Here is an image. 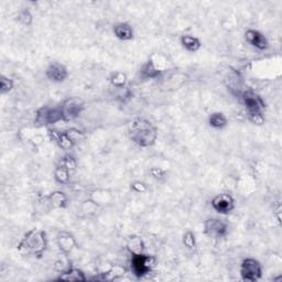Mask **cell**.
<instances>
[{
  "label": "cell",
  "instance_id": "obj_31",
  "mask_svg": "<svg viewBox=\"0 0 282 282\" xmlns=\"http://www.w3.org/2000/svg\"><path fill=\"white\" fill-rule=\"evenodd\" d=\"M248 119L251 124L261 126L265 122L264 112H259V114H250L248 115Z\"/></svg>",
  "mask_w": 282,
  "mask_h": 282
},
{
  "label": "cell",
  "instance_id": "obj_25",
  "mask_svg": "<svg viewBox=\"0 0 282 282\" xmlns=\"http://www.w3.org/2000/svg\"><path fill=\"white\" fill-rule=\"evenodd\" d=\"M13 87H14L13 80L4 75L0 76V94L1 95L9 94L10 92L13 90Z\"/></svg>",
  "mask_w": 282,
  "mask_h": 282
},
{
  "label": "cell",
  "instance_id": "obj_1",
  "mask_svg": "<svg viewBox=\"0 0 282 282\" xmlns=\"http://www.w3.org/2000/svg\"><path fill=\"white\" fill-rule=\"evenodd\" d=\"M130 140L140 148H150L158 139V129L151 121L145 118H136L128 125Z\"/></svg>",
  "mask_w": 282,
  "mask_h": 282
},
{
  "label": "cell",
  "instance_id": "obj_21",
  "mask_svg": "<svg viewBox=\"0 0 282 282\" xmlns=\"http://www.w3.org/2000/svg\"><path fill=\"white\" fill-rule=\"evenodd\" d=\"M125 275H126V269L124 268V267L118 266V265L110 267L108 270L101 274L102 280H116Z\"/></svg>",
  "mask_w": 282,
  "mask_h": 282
},
{
  "label": "cell",
  "instance_id": "obj_19",
  "mask_svg": "<svg viewBox=\"0 0 282 282\" xmlns=\"http://www.w3.org/2000/svg\"><path fill=\"white\" fill-rule=\"evenodd\" d=\"M208 125L209 127L214 128V129L220 130V129H224V128L228 125V119H227V117L223 114V112L216 111L209 115Z\"/></svg>",
  "mask_w": 282,
  "mask_h": 282
},
{
  "label": "cell",
  "instance_id": "obj_11",
  "mask_svg": "<svg viewBox=\"0 0 282 282\" xmlns=\"http://www.w3.org/2000/svg\"><path fill=\"white\" fill-rule=\"evenodd\" d=\"M45 76L52 83H63L69 78V70L66 66L60 62H52L48 65L45 70Z\"/></svg>",
  "mask_w": 282,
  "mask_h": 282
},
{
  "label": "cell",
  "instance_id": "obj_22",
  "mask_svg": "<svg viewBox=\"0 0 282 282\" xmlns=\"http://www.w3.org/2000/svg\"><path fill=\"white\" fill-rule=\"evenodd\" d=\"M54 179L60 184H68L71 180V171L60 163L54 170Z\"/></svg>",
  "mask_w": 282,
  "mask_h": 282
},
{
  "label": "cell",
  "instance_id": "obj_29",
  "mask_svg": "<svg viewBox=\"0 0 282 282\" xmlns=\"http://www.w3.org/2000/svg\"><path fill=\"white\" fill-rule=\"evenodd\" d=\"M130 188H131V191H133L135 193L142 194V193H146L148 191V186L145 182L135 181V182L131 183Z\"/></svg>",
  "mask_w": 282,
  "mask_h": 282
},
{
  "label": "cell",
  "instance_id": "obj_5",
  "mask_svg": "<svg viewBox=\"0 0 282 282\" xmlns=\"http://www.w3.org/2000/svg\"><path fill=\"white\" fill-rule=\"evenodd\" d=\"M240 277L242 280L248 282H256L263 277V266L257 259L245 258L240 264Z\"/></svg>",
  "mask_w": 282,
  "mask_h": 282
},
{
  "label": "cell",
  "instance_id": "obj_3",
  "mask_svg": "<svg viewBox=\"0 0 282 282\" xmlns=\"http://www.w3.org/2000/svg\"><path fill=\"white\" fill-rule=\"evenodd\" d=\"M49 135L51 138L58 143V146L63 150H71L76 143L83 139V132L76 128H71V129L65 130L63 132L56 130H49Z\"/></svg>",
  "mask_w": 282,
  "mask_h": 282
},
{
  "label": "cell",
  "instance_id": "obj_13",
  "mask_svg": "<svg viewBox=\"0 0 282 282\" xmlns=\"http://www.w3.org/2000/svg\"><path fill=\"white\" fill-rule=\"evenodd\" d=\"M56 244L59 249L65 255L71 254L78 246L75 237L69 232H61L56 236Z\"/></svg>",
  "mask_w": 282,
  "mask_h": 282
},
{
  "label": "cell",
  "instance_id": "obj_10",
  "mask_svg": "<svg viewBox=\"0 0 282 282\" xmlns=\"http://www.w3.org/2000/svg\"><path fill=\"white\" fill-rule=\"evenodd\" d=\"M242 100L245 106V109L248 112V115L264 112V109L266 107L265 101L259 95L254 93V92L251 91L244 92L242 94Z\"/></svg>",
  "mask_w": 282,
  "mask_h": 282
},
{
  "label": "cell",
  "instance_id": "obj_7",
  "mask_svg": "<svg viewBox=\"0 0 282 282\" xmlns=\"http://www.w3.org/2000/svg\"><path fill=\"white\" fill-rule=\"evenodd\" d=\"M60 121H63V115L60 107L59 108H52V107L44 106L40 108L35 115V124L40 127L51 126Z\"/></svg>",
  "mask_w": 282,
  "mask_h": 282
},
{
  "label": "cell",
  "instance_id": "obj_28",
  "mask_svg": "<svg viewBox=\"0 0 282 282\" xmlns=\"http://www.w3.org/2000/svg\"><path fill=\"white\" fill-rule=\"evenodd\" d=\"M97 208H98V204H97L95 201H92V199L85 201L84 204L82 205V212L85 213V214L94 213V212H96Z\"/></svg>",
  "mask_w": 282,
  "mask_h": 282
},
{
  "label": "cell",
  "instance_id": "obj_8",
  "mask_svg": "<svg viewBox=\"0 0 282 282\" xmlns=\"http://www.w3.org/2000/svg\"><path fill=\"white\" fill-rule=\"evenodd\" d=\"M204 234L211 238H224L228 234V224L220 218H208L204 223Z\"/></svg>",
  "mask_w": 282,
  "mask_h": 282
},
{
  "label": "cell",
  "instance_id": "obj_16",
  "mask_svg": "<svg viewBox=\"0 0 282 282\" xmlns=\"http://www.w3.org/2000/svg\"><path fill=\"white\" fill-rule=\"evenodd\" d=\"M59 281H76V282H84L87 281L85 274L81 269L78 268H69L60 274L58 277Z\"/></svg>",
  "mask_w": 282,
  "mask_h": 282
},
{
  "label": "cell",
  "instance_id": "obj_23",
  "mask_svg": "<svg viewBox=\"0 0 282 282\" xmlns=\"http://www.w3.org/2000/svg\"><path fill=\"white\" fill-rule=\"evenodd\" d=\"M109 82L116 89H124L127 84V75L124 72L120 71L114 72V73H111V75L109 76Z\"/></svg>",
  "mask_w": 282,
  "mask_h": 282
},
{
  "label": "cell",
  "instance_id": "obj_14",
  "mask_svg": "<svg viewBox=\"0 0 282 282\" xmlns=\"http://www.w3.org/2000/svg\"><path fill=\"white\" fill-rule=\"evenodd\" d=\"M112 32H114L115 37L120 40L127 42V41H131L135 37V31H133V28L129 23L127 22H120L114 25L112 28Z\"/></svg>",
  "mask_w": 282,
  "mask_h": 282
},
{
  "label": "cell",
  "instance_id": "obj_27",
  "mask_svg": "<svg viewBox=\"0 0 282 282\" xmlns=\"http://www.w3.org/2000/svg\"><path fill=\"white\" fill-rule=\"evenodd\" d=\"M61 165L64 166L66 169H69V170L72 172H74L76 170V168H78V161H76V159L73 157V156H71V155H68V156H65L62 160H61Z\"/></svg>",
  "mask_w": 282,
  "mask_h": 282
},
{
  "label": "cell",
  "instance_id": "obj_15",
  "mask_svg": "<svg viewBox=\"0 0 282 282\" xmlns=\"http://www.w3.org/2000/svg\"><path fill=\"white\" fill-rule=\"evenodd\" d=\"M140 75L145 80H156L161 75V69L157 66L153 60H149L142 65L140 70Z\"/></svg>",
  "mask_w": 282,
  "mask_h": 282
},
{
  "label": "cell",
  "instance_id": "obj_20",
  "mask_svg": "<svg viewBox=\"0 0 282 282\" xmlns=\"http://www.w3.org/2000/svg\"><path fill=\"white\" fill-rule=\"evenodd\" d=\"M127 250L130 255H139L145 253V243L139 236H131L127 242Z\"/></svg>",
  "mask_w": 282,
  "mask_h": 282
},
{
  "label": "cell",
  "instance_id": "obj_6",
  "mask_svg": "<svg viewBox=\"0 0 282 282\" xmlns=\"http://www.w3.org/2000/svg\"><path fill=\"white\" fill-rule=\"evenodd\" d=\"M84 101L80 97H70V98L65 99L63 104L60 106V109L63 115V121L69 122L76 119L84 110Z\"/></svg>",
  "mask_w": 282,
  "mask_h": 282
},
{
  "label": "cell",
  "instance_id": "obj_9",
  "mask_svg": "<svg viewBox=\"0 0 282 282\" xmlns=\"http://www.w3.org/2000/svg\"><path fill=\"white\" fill-rule=\"evenodd\" d=\"M212 208L220 215H228L235 209V199L228 193H220L214 196L212 202Z\"/></svg>",
  "mask_w": 282,
  "mask_h": 282
},
{
  "label": "cell",
  "instance_id": "obj_17",
  "mask_svg": "<svg viewBox=\"0 0 282 282\" xmlns=\"http://www.w3.org/2000/svg\"><path fill=\"white\" fill-rule=\"evenodd\" d=\"M180 43L182 48L189 53H195L202 48V42L198 38L191 34H184L180 38Z\"/></svg>",
  "mask_w": 282,
  "mask_h": 282
},
{
  "label": "cell",
  "instance_id": "obj_4",
  "mask_svg": "<svg viewBox=\"0 0 282 282\" xmlns=\"http://www.w3.org/2000/svg\"><path fill=\"white\" fill-rule=\"evenodd\" d=\"M156 264V258L152 256L143 254L139 255H131L130 267L131 273L137 278H142V277L150 274L153 266Z\"/></svg>",
  "mask_w": 282,
  "mask_h": 282
},
{
  "label": "cell",
  "instance_id": "obj_24",
  "mask_svg": "<svg viewBox=\"0 0 282 282\" xmlns=\"http://www.w3.org/2000/svg\"><path fill=\"white\" fill-rule=\"evenodd\" d=\"M17 21L23 27H30L33 23V16L29 9H22L18 13Z\"/></svg>",
  "mask_w": 282,
  "mask_h": 282
},
{
  "label": "cell",
  "instance_id": "obj_12",
  "mask_svg": "<svg viewBox=\"0 0 282 282\" xmlns=\"http://www.w3.org/2000/svg\"><path fill=\"white\" fill-rule=\"evenodd\" d=\"M245 40L247 41L251 47L258 49L260 51H265L269 48V41L266 35L255 29H248L245 32Z\"/></svg>",
  "mask_w": 282,
  "mask_h": 282
},
{
  "label": "cell",
  "instance_id": "obj_30",
  "mask_svg": "<svg viewBox=\"0 0 282 282\" xmlns=\"http://www.w3.org/2000/svg\"><path fill=\"white\" fill-rule=\"evenodd\" d=\"M150 174L153 179H156L158 181H161V180H165L167 178V172L166 170H163L161 168H152L150 170Z\"/></svg>",
  "mask_w": 282,
  "mask_h": 282
},
{
  "label": "cell",
  "instance_id": "obj_26",
  "mask_svg": "<svg viewBox=\"0 0 282 282\" xmlns=\"http://www.w3.org/2000/svg\"><path fill=\"white\" fill-rule=\"evenodd\" d=\"M182 242H183V245L186 246L188 249L194 250L196 248V237H195V234H194L192 230H187V232L184 233Z\"/></svg>",
  "mask_w": 282,
  "mask_h": 282
},
{
  "label": "cell",
  "instance_id": "obj_2",
  "mask_svg": "<svg viewBox=\"0 0 282 282\" xmlns=\"http://www.w3.org/2000/svg\"><path fill=\"white\" fill-rule=\"evenodd\" d=\"M48 248L47 233L43 229L34 228L25 233L20 240L17 249L23 255H31L41 258Z\"/></svg>",
  "mask_w": 282,
  "mask_h": 282
},
{
  "label": "cell",
  "instance_id": "obj_18",
  "mask_svg": "<svg viewBox=\"0 0 282 282\" xmlns=\"http://www.w3.org/2000/svg\"><path fill=\"white\" fill-rule=\"evenodd\" d=\"M48 201L50 203L51 206L53 208H65L66 205H68V196H66V194L62 191H54L50 194L48 196Z\"/></svg>",
  "mask_w": 282,
  "mask_h": 282
}]
</instances>
